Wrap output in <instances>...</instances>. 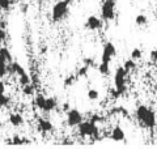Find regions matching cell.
<instances>
[{"label":"cell","mask_w":157,"mask_h":149,"mask_svg":"<svg viewBox=\"0 0 157 149\" xmlns=\"http://www.w3.org/2000/svg\"><path fill=\"white\" fill-rule=\"evenodd\" d=\"M9 123L14 127H20L24 124V118H22V115H20V114H11V115H9Z\"/></svg>","instance_id":"13"},{"label":"cell","mask_w":157,"mask_h":149,"mask_svg":"<svg viewBox=\"0 0 157 149\" xmlns=\"http://www.w3.org/2000/svg\"><path fill=\"white\" fill-rule=\"evenodd\" d=\"M88 72H89V67L88 66H82L81 68H78L77 71V77H86L88 76Z\"/></svg>","instance_id":"25"},{"label":"cell","mask_w":157,"mask_h":149,"mask_svg":"<svg viewBox=\"0 0 157 149\" xmlns=\"http://www.w3.org/2000/svg\"><path fill=\"white\" fill-rule=\"evenodd\" d=\"M62 109H63V111H68L70 110V103H63V106H62Z\"/></svg>","instance_id":"34"},{"label":"cell","mask_w":157,"mask_h":149,"mask_svg":"<svg viewBox=\"0 0 157 149\" xmlns=\"http://www.w3.org/2000/svg\"><path fill=\"white\" fill-rule=\"evenodd\" d=\"M82 114L77 110V109H70V110L67 111V126L68 127H77L78 124L82 122Z\"/></svg>","instance_id":"6"},{"label":"cell","mask_w":157,"mask_h":149,"mask_svg":"<svg viewBox=\"0 0 157 149\" xmlns=\"http://www.w3.org/2000/svg\"><path fill=\"white\" fill-rule=\"evenodd\" d=\"M18 82L21 86H25L28 85V84H30V77L28 76V73L22 74V76H18Z\"/></svg>","instance_id":"23"},{"label":"cell","mask_w":157,"mask_h":149,"mask_svg":"<svg viewBox=\"0 0 157 149\" xmlns=\"http://www.w3.org/2000/svg\"><path fill=\"white\" fill-rule=\"evenodd\" d=\"M149 59H151V62H152V63L157 64V48H155V50H152V51H151V54H149Z\"/></svg>","instance_id":"31"},{"label":"cell","mask_w":157,"mask_h":149,"mask_svg":"<svg viewBox=\"0 0 157 149\" xmlns=\"http://www.w3.org/2000/svg\"><path fill=\"white\" fill-rule=\"evenodd\" d=\"M6 26H7V21L6 20H2V21H0V28L6 29Z\"/></svg>","instance_id":"35"},{"label":"cell","mask_w":157,"mask_h":149,"mask_svg":"<svg viewBox=\"0 0 157 149\" xmlns=\"http://www.w3.org/2000/svg\"><path fill=\"white\" fill-rule=\"evenodd\" d=\"M117 55V48L111 42L105 43L104 50H102V55H101V62L110 63L113 60V58Z\"/></svg>","instance_id":"7"},{"label":"cell","mask_w":157,"mask_h":149,"mask_svg":"<svg viewBox=\"0 0 157 149\" xmlns=\"http://www.w3.org/2000/svg\"><path fill=\"white\" fill-rule=\"evenodd\" d=\"M143 56V52H141L140 48H134L131 51V59H134V60H139Z\"/></svg>","instance_id":"24"},{"label":"cell","mask_w":157,"mask_h":149,"mask_svg":"<svg viewBox=\"0 0 157 149\" xmlns=\"http://www.w3.org/2000/svg\"><path fill=\"white\" fill-rule=\"evenodd\" d=\"M123 67L127 72H132V71H135L136 69V60H134V59H128V60H126L123 63Z\"/></svg>","instance_id":"19"},{"label":"cell","mask_w":157,"mask_h":149,"mask_svg":"<svg viewBox=\"0 0 157 149\" xmlns=\"http://www.w3.org/2000/svg\"><path fill=\"white\" fill-rule=\"evenodd\" d=\"M0 93H6V84L0 80Z\"/></svg>","instance_id":"33"},{"label":"cell","mask_w":157,"mask_h":149,"mask_svg":"<svg viewBox=\"0 0 157 149\" xmlns=\"http://www.w3.org/2000/svg\"><path fill=\"white\" fill-rule=\"evenodd\" d=\"M22 93L25 94V96H33V94L36 93V86H34V84H28V85L22 86Z\"/></svg>","instance_id":"20"},{"label":"cell","mask_w":157,"mask_h":149,"mask_svg":"<svg viewBox=\"0 0 157 149\" xmlns=\"http://www.w3.org/2000/svg\"><path fill=\"white\" fill-rule=\"evenodd\" d=\"M11 6H12L11 0H0V9L2 11H9Z\"/></svg>","instance_id":"27"},{"label":"cell","mask_w":157,"mask_h":149,"mask_svg":"<svg viewBox=\"0 0 157 149\" xmlns=\"http://www.w3.org/2000/svg\"><path fill=\"white\" fill-rule=\"evenodd\" d=\"M89 120L93 122V123H96V124H98V123H102V122H104L105 118L102 117V115H98V114H92L90 118H89Z\"/></svg>","instance_id":"26"},{"label":"cell","mask_w":157,"mask_h":149,"mask_svg":"<svg viewBox=\"0 0 157 149\" xmlns=\"http://www.w3.org/2000/svg\"><path fill=\"white\" fill-rule=\"evenodd\" d=\"M37 130L45 135V133H48V132L54 131V124L50 120H47V119L38 118L37 119Z\"/></svg>","instance_id":"9"},{"label":"cell","mask_w":157,"mask_h":149,"mask_svg":"<svg viewBox=\"0 0 157 149\" xmlns=\"http://www.w3.org/2000/svg\"><path fill=\"white\" fill-rule=\"evenodd\" d=\"M86 97H88V99H90V101H97V99L100 98V92H98L97 89H89L86 93Z\"/></svg>","instance_id":"21"},{"label":"cell","mask_w":157,"mask_h":149,"mask_svg":"<svg viewBox=\"0 0 157 149\" xmlns=\"http://www.w3.org/2000/svg\"><path fill=\"white\" fill-rule=\"evenodd\" d=\"M102 21H104V20L98 18L97 16H89L85 21V28L89 29V30H92V32L100 30V29L104 26V22Z\"/></svg>","instance_id":"8"},{"label":"cell","mask_w":157,"mask_h":149,"mask_svg":"<svg viewBox=\"0 0 157 149\" xmlns=\"http://www.w3.org/2000/svg\"><path fill=\"white\" fill-rule=\"evenodd\" d=\"M9 103H11V98L7 97L4 93H0V109L9 106Z\"/></svg>","instance_id":"22"},{"label":"cell","mask_w":157,"mask_h":149,"mask_svg":"<svg viewBox=\"0 0 157 149\" xmlns=\"http://www.w3.org/2000/svg\"><path fill=\"white\" fill-rule=\"evenodd\" d=\"M117 0H104L101 6V17L104 21L109 22L115 18Z\"/></svg>","instance_id":"5"},{"label":"cell","mask_w":157,"mask_h":149,"mask_svg":"<svg viewBox=\"0 0 157 149\" xmlns=\"http://www.w3.org/2000/svg\"><path fill=\"white\" fill-rule=\"evenodd\" d=\"M110 63H105V62H101L98 64V72H100L102 76H109L110 74Z\"/></svg>","instance_id":"17"},{"label":"cell","mask_w":157,"mask_h":149,"mask_svg":"<svg viewBox=\"0 0 157 149\" xmlns=\"http://www.w3.org/2000/svg\"><path fill=\"white\" fill-rule=\"evenodd\" d=\"M72 4V0H59V2L52 7L51 17L54 22H59L64 20L68 13H70V6Z\"/></svg>","instance_id":"4"},{"label":"cell","mask_w":157,"mask_h":149,"mask_svg":"<svg viewBox=\"0 0 157 149\" xmlns=\"http://www.w3.org/2000/svg\"><path fill=\"white\" fill-rule=\"evenodd\" d=\"M56 107H58V101H56V98L48 97V98L46 99V105H45V109H43V111H45V113H50V111L55 110Z\"/></svg>","instance_id":"12"},{"label":"cell","mask_w":157,"mask_h":149,"mask_svg":"<svg viewBox=\"0 0 157 149\" xmlns=\"http://www.w3.org/2000/svg\"><path fill=\"white\" fill-rule=\"evenodd\" d=\"M6 38H7V32H6V29L0 28V43H3L4 41H6Z\"/></svg>","instance_id":"32"},{"label":"cell","mask_w":157,"mask_h":149,"mask_svg":"<svg viewBox=\"0 0 157 149\" xmlns=\"http://www.w3.org/2000/svg\"><path fill=\"white\" fill-rule=\"evenodd\" d=\"M8 73L22 76V74H25L26 72H25V69L22 68V66H20L17 62H11V63H8Z\"/></svg>","instance_id":"10"},{"label":"cell","mask_w":157,"mask_h":149,"mask_svg":"<svg viewBox=\"0 0 157 149\" xmlns=\"http://www.w3.org/2000/svg\"><path fill=\"white\" fill-rule=\"evenodd\" d=\"M0 59H3V60L7 62V63H11L12 62L11 51H9L7 47H0Z\"/></svg>","instance_id":"16"},{"label":"cell","mask_w":157,"mask_h":149,"mask_svg":"<svg viewBox=\"0 0 157 149\" xmlns=\"http://www.w3.org/2000/svg\"><path fill=\"white\" fill-rule=\"evenodd\" d=\"M135 115L141 127L148 128V130H153L155 127H157V115L149 106L139 105L136 107Z\"/></svg>","instance_id":"1"},{"label":"cell","mask_w":157,"mask_h":149,"mask_svg":"<svg viewBox=\"0 0 157 149\" xmlns=\"http://www.w3.org/2000/svg\"><path fill=\"white\" fill-rule=\"evenodd\" d=\"M75 81H76V76L71 74V76H68L64 80V86H71V85H73V82Z\"/></svg>","instance_id":"28"},{"label":"cell","mask_w":157,"mask_h":149,"mask_svg":"<svg viewBox=\"0 0 157 149\" xmlns=\"http://www.w3.org/2000/svg\"><path fill=\"white\" fill-rule=\"evenodd\" d=\"M156 16H157V8H156Z\"/></svg>","instance_id":"36"},{"label":"cell","mask_w":157,"mask_h":149,"mask_svg":"<svg viewBox=\"0 0 157 149\" xmlns=\"http://www.w3.org/2000/svg\"><path fill=\"white\" fill-rule=\"evenodd\" d=\"M135 24L137 25V26H145V25L148 24V17L143 13L137 14V16L135 17Z\"/></svg>","instance_id":"18"},{"label":"cell","mask_w":157,"mask_h":149,"mask_svg":"<svg viewBox=\"0 0 157 149\" xmlns=\"http://www.w3.org/2000/svg\"><path fill=\"white\" fill-rule=\"evenodd\" d=\"M156 115H157V114H156Z\"/></svg>","instance_id":"37"},{"label":"cell","mask_w":157,"mask_h":149,"mask_svg":"<svg viewBox=\"0 0 157 149\" xmlns=\"http://www.w3.org/2000/svg\"><path fill=\"white\" fill-rule=\"evenodd\" d=\"M110 137H111L114 141H123L124 139H126V132L123 131V128H122L121 126H115V127L111 130Z\"/></svg>","instance_id":"11"},{"label":"cell","mask_w":157,"mask_h":149,"mask_svg":"<svg viewBox=\"0 0 157 149\" xmlns=\"http://www.w3.org/2000/svg\"><path fill=\"white\" fill-rule=\"evenodd\" d=\"M82 62H84V64H85V66H88V67H96V62H94V59H93V58H84V60H82Z\"/></svg>","instance_id":"30"},{"label":"cell","mask_w":157,"mask_h":149,"mask_svg":"<svg viewBox=\"0 0 157 149\" xmlns=\"http://www.w3.org/2000/svg\"><path fill=\"white\" fill-rule=\"evenodd\" d=\"M110 114L111 115H121L123 118H128V111L127 109L123 107V106H117V107H113L110 110Z\"/></svg>","instance_id":"14"},{"label":"cell","mask_w":157,"mask_h":149,"mask_svg":"<svg viewBox=\"0 0 157 149\" xmlns=\"http://www.w3.org/2000/svg\"><path fill=\"white\" fill-rule=\"evenodd\" d=\"M127 76L128 72L124 69V67H118L114 73V89H111V97L119 98L127 92Z\"/></svg>","instance_id":"2"},{"label":"cell","mask_w":157,"mask_h":149,"mask_svg":"<svg viewBox=\"0 0 157 149\" xmlns=\"http://www.w3.org/2000/svg\"><path fill=\"white\" fill-rule=\"evenodd\" d=\"M46 97L43 96V94H37L36 96V99H34V103H36V106L39 109V110L43 111V109H45V105H46Z\"/></svg>","instance_id":"15"},{"label":"cell","mask_w":157,"mask_h":149,"mask_svg":"<svg viewBox=\"0 0 157 149\" xmlns=\"http://www.w3.org/2000/svg\"><path fill=\"white\" fill-rule=\"evenodd\" d=\"M11 144H14V145H22L24 144V140H22V137H20V136H17V135H14L13 137H12V141H9Z\"/></svg>","instance_id":"29"},{"label":"cell","mask_w":157,"mask_h":149,"mask_svg":"<svg viewBox=\"0 0 157 149\" xmlns=\"http://www.w3.org/2000/svg\"><path fill=\"white\" fill-rule=\"evenodd\" d=\"M77 132L80 137H90L94 139V140H98L100 139V128L96 123H93L90 120L84 122L82 120L80 124L77 126Z\"/></svg>","instance_id":"3"}]
</instances>
